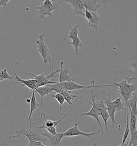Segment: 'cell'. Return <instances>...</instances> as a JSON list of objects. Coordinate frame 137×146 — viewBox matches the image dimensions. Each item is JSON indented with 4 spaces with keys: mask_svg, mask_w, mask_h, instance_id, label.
Returning a JSON list of instances; mask_svg holds the SVG:
<instances>
[{
    "mask_svg": "<svg viewBox=\"0 0 137 146\" xmlns=\"http://www.w3.org/2000/svg\"><path fill=\"white\" fill-rule=\"evenodd\" d=\"M134 94H136L137 95V90H136V92H135V93H134Z\"/></svg>",
    "mask_w": 137,
    "mask_h": 146,
    "instance_id": "obj_38",
    "label": "cell"
},
{
    "mask_svg": "<svg viewBox=\"0 0 137 146\" xmlns=\"http://www.w3.org/2000/svg\"><path fill=\"white\" fill-rule=\"evenodd\" d=\"M48 131V133L51 134H55L57 133L56 132V129L55 127H46L45 128Z\"/></svg>",
    "mask_w": 137,
    "mask_h": 146,
    "instance_id": "obj_33",
    "label": "cell"
},
{
    "mask_svg": "<svg viewBox=\"0 0 137 146\" xmlns=\"http://www.w3.org/2000/svg\"><path fill=\"white\" fill-rule=\"evenodd\" d=\"M109 94L108 95V97H104V95H103V98H104V104L106 105V108H107V111L109 116V118H110L111 121H112V125L111 127L112 128H114V126H115L118 129H119L120 132L121 129H120V126L118 125L117 124L115 118V113L116 112V108L114 105L113 104L112 102L111 101V91L110 90H109Z\"/></svg>",
    "mask_w": 137,
    "mask_h": 146,
    "instance_id": "obj_5",
    "label": "cell"
},
{
    "mask_svg": "<svg viewBox=\"0 0 137 146\" xmlns=\"http://www.w3.org/2000/svg\"><path fill=\"white\" fill-rule=\"evenodd\" d=\"M92 143L93 144V145H94V146H96V144L94 143V142H93L92 141Z\"/></svg>",
    "mask_w": 137,
    "mask_h": 146,
    "instance_id": "obj_36",
    "label": "cell"
},
{
    "mask_svg": "<svg viewBox=\"0 0 137 146\" xmlns=\"http://www.w3.org/2000/svg\"><path fill=\"white\" fill-rule=\"evenodd\" d=\"M125 129L124 131V133H123V140H122V144L125 145L126 140L128 137V134L130 132V125H129V121L128 117V107H125Z\"/></svg>",
    "mask_w": 137,
    "mask_h": 146,
    "instance_id": "obj_17",
    "label": "cell"
},
{
    "mask_svg": "<svg viewBox=\"0 0 137 146\" xmlns=\"http://www.w3.org/2000/svg\"><path fill=\"white\" fill-rule=\"evenodd\" d=\"M68 43L72 44L74 47L75 53L76 56H78L79 54V48H81L82 47V44L81 43V41L80 39L78 37L74 40H73L72 42H68Z\"/></svg>",
    "mask_w": 137,
    "mask_h": 146,
    "instance_id": "obj_24",
    "label": "cell"
},
{
    "mask_svg": "<svg viewBox=\"0 0 137 146\" xmlns=\"http://www.w3.org/2000/svg\"><path fill=\"white\" fill-rule=\"evenodd\" d=\"M16 135L10 136L9 137V139L16 138L21 135H23L27 137L29 141H34L40 142L43 144H46L48 141V139L46 137H43L40 134V133L36 129H25L24 127H22L19 129H18L15 131Z\"/></svg>",
    "mask_w": 137,
    "mask_h": 146,
    "instance_id": "obj_2",
    "label": "cell"
},
{
    "mask_svg": "<svg viewBox=\"0 0 137 146\" xmlns=\"http://www.w3.org/2000/svg\"></svg>",
    "mask_w": 137,
    "mask_h": 146,
    "instance_id": "obj_41",
    "label": "cell"
},
{
    "mask_svg": "<svg viewBox=\"0 0 137 146\" xmlns=\"http://www.w3.org/2000/svg\"><path fill=\"white\" fill-rule=\"evenodd\" d=\"M35 92H37L41 96V103H40V115H41V118H43V97L46 95L49 94L50 93H53V90H51V88L49 86H44L42 87H39L37 88L35 90Z\"/></svg>",
    "mask_w": 137,
    "mask_h": 146,
    "instance_id": "obj_12",
    "label": "cell"
},
{
    "mask_svg": "<svg viewBox=\"0 0 137 146\" xmlns=\"http://www.w3.org/2000/svg\"><path fill=\"white\" fill-rule=\"evenodd\" d=\"M44 144L43 143L38 141H29V143L27 146H44Z\"/></svg>",
    "mask_w": 137,
    "mask_h": 146,
    "instance_id": "obj_31",
    "label": "cell"
},
{
    "mask_svg": "<svg viewBox=\"0 0 137 146\" xmlns=\"http://www.w3.org/2000/svg\"><path fill=\"white\" fill-rule=\"evenodd\" d=\"M19 63H20V62H16L15 65H14V67H13L14 74L15 76V78H16V79L17 80V82H16V84H21V86H26L32 90H35L38 88V86H37V82L34 79L24 80V79H22L21 78H20L17 76L16 72V69L17 65Z\"/></svg>",
    "mask_w": 137,
    "mask_h": 146,
    "instance_id": "obj_8",
    "label": "cell"
},
{
    "mask_svg": "<svg viewBox=\"0 0 137 146\" xmlns=\"http://www.w3.org/2000/svg\"><path fill=\"white\" fill-rule=\"evenodd\" d=\"M64 60H61L60 62V72L59 74V82H72L74 81V79L68 75V70L67 68L63 69V66L64 64Z\"/></svg>",
    "mask_w": 137,
    "mask_h": 146,
    "instance_id": "obj_14",
    "label": "cell"
},
{
    "mask_svg": "<svg viewBox=\"0 0 137 146\" xmlns=\"http://www.w3.org/2000/svg\"><path fill=\"white\" fill-rule=\"evenodd\" d=\"M71 93H72V91L66 90L65 92H64L62 93V95L63 96L64 99H65V101H66L67 102L68 104L69 108L71 107V106L74 107V104L71 102L72 100H74L76 98H79L80 97V96H78L76 94H71Z\"/></svg>",
    "mask_w": 137,
    "mask_h": 146,
    "instance_id": "obj_21",
    "label": "cell"
},
{
    "mask_svg": "<svg viewBox=\"0 0 137 146\" xmlns=\"http://www.w3.org/2000/svg\"><path fill=\"white\" fill-rule=\"evenodd\" d=\"M35 93V90H32V95L31 98V102H30V114L28 117V120L29 121V126L30 129H31V117L32 115V113H33V112L38 110V108L40 106V104H39L37 101Z\"/></svg>",
    "mask_w": 137,
    "mask_h": 146,
    "instance_id": "obj_15",
    "label": "cell"
},
{
    "mask_svg": "<svg viewBox=\"0 0 137 146\" xmlns=\"http://www.w3.org/2000/svg\"><path fill=\"white\" fill-rule=\"evenodd\" d=\"M51 68H52V69H51L52 70H51V73H50L47 76H46V77L49 80H50V79H52L53 78L59 77V75H56L55 74L58 73V72H60V69H57L54 71V66H53V65H51Z\"/></svg>",
    "mask_w": 137,
    "mask_h": 146,
    "instance_id": "obj_30",
    "label": "cell"
},
{
    "mask_svg": "<svg viewBox=\"0 0 137 146\" xmlns=\"http://www.w3.org/2000/svg\"><path fill=\"white\" fill-rule=\"evenodd\" d=\"M132 70H130L128 76L125 79L120 82H114L112 84V87L118 88L122 98L125 101V105L126 106L129 99L131 98L133 93L137 90V85L136 84H129L128 80L130 77V74Z\"/></svg>",
    "mask_w": 137,
    "mask_h": 146,
    "instance_id": "obj_1",
    "label": "cell"
},
{
    "mask_svg": "<svg viewBox=\"0 0 137 146\" xmlns=\"http://www.w3.org/2000/svg\"><path fill=\"white\" fill-rule=\"evenodd\" d=\"M116 108V112H120L125 109V105L122 102V96L117 98L115 101H112Z\"/></svg>",
    "mask_w": 137,
    "mask_h": 146,
    "instance_id": "obj_23",
    "label": "cell"
},
{
    "mask_svg": "<svg viewBox=\"0 0 137 146\" xmlns=\"http://www.w3.org/2000/svg\"><path fill=\"white\" fill-rule=\"evenodd\" d=\"M92 13L93 17L88 21V25L90 27H92L94 29L98 30V25L101 21V18L98 16L97 13Z\"/></svg>",
    "mask_w": 137,
    "mask_h": 146,
    "instance_id": "obj_18",
    "label": "cell"
},
{
    "mask_svg": "<svg viewBox=\"0 0 137 146\" xmlns=\"http://www.w3.org/2000/svg\"><path fill=\"white\" fill-rule=\"evenodd\" d=\"M63 1L72 5L74 10V16L81 15L84 16V11L85 8L82 0H64Z\"/></svg>",
    "mask_w": 137,
    "mask_h": 146,
    "instance_id": "obj_9",
    "label": "cell"
},
{
    "mask_svg": "<svg viewBox=\"0 0 137 146\" xmlns=\"http://www.w3.org/2000/svg\"><path fill=\"white\" fill-rule=\"evenodd\" d=\"M45 34L39 35V39L37 40L36 42L38 44V51L43 57V63L46 64L48 63H50L51 61V56L49 48L44 41Z\"/></svg>",
    "mask_w": 137,
    "mask_h": 146,
    "instance_id": "obj_4",
    "label": "cell"
},
{
    "mask_svg": "<svg viewBox=\"0 0 137 146\" xmlns=\"http://www.w3.org/2000/svg\"><path fill=\"white\" fill-rule=\"evenodd\" d=\"M101 132V130L99 129L97 132L92 133H84L81 132L78 127V123H76L74 126L72 127L71 126L70 128L64 133H63L64 137H76V136H84L89 137L90 139H98V137H93L95 135L98 134Z\"/></svg>",
    "mask_w": 137,
    "mask_h": 146,
    "instance_id": "obj_6",
    "label": "cell"
},
{
    "mask_svg": "<svg viewBox=\"0 0 137 146\" xmlns=\"http://www.w3.org/2000/svg\"><path fill=\"white\" fill-rule=\"evenodd\" d=\"M92 82H93V85L91 86H82L80 85H78L74 82H60L62 86H63L65 90L68 91H72L74 90H80L81 89L84 88H100V87H106L111 86L112 85H109L107 83V85H95L94 80H92Z\"/></svg>",
    "mask_w": 137,
    "mask_h": 146,
    "instance_id": "obj_7",
    "label": "cell"
},
{
    "mask_svg": "<svg viewBox=\"0 0 137 146\" xmlns=\"http://www.w3.org/2000/svg\"><path fill=\"white\" fill-rule=\"evenodd\" d=\"M0 63H1V61H0Z\"/></svg>",
    "mask_w": 137,
    "mask_h": 146,
    "instance_id": "obj_39",
    "label": "cell"
},
{
    "mask_svg": "<svg viewBox=\"0 0 137 146\" xmlns=\"http://www.w3.org/2000/svg\"><path fill=\"white\" fill-rule=\"evenodd\" d=\"M100 116L102 117L104 123L105 129H106V130L107 131V134L109 135V131H108V126H107V122H108V120L109 118V115L107 112V110H105V111H103L100 112Z\"/></svg>",
    "mask_w": 137,
    "mask_h": 146,
    "instance_id": "obj_28",
    "label": "cell"
},
{
    "mask_svg": "<svg viewBox=\"0 0 137 146\" xmlns=\"http://www.w3.org/2000/svg\"><path fill=\"white\" fill-rule=\"evenodd\" d=\"M62 1L57 3H53L51 0H45L41 3L40 6L37 7L38 10L39 18L46 19V16H51V13L54 10H59L60 3Z\"/></svg>",
    "mask_w": 137,
    "mask_h": 146,
    "instance_id": "obj_3",
    "label": "cell"
},
{
    "mask_svg": "<svg viewBox=\"0 0 137 146\" xmlns=\"http://www.w3.org/2000/svg\"><path fill=\"white\" fill-rule=\"evenodd\" d=\"M109 146V145H108V146ZM124 146V145H123V144H122H122H121V145H120V146Z\"/></svg>",
    "mask_w": 137,
    "mask_h": 146,
    "instance_id": "obj_37",
    "label": "cell"
},
{
    "mask_svg": "<svg viewBox=\"0 0 137 146\" xmlns=\"http://www.w3.org/2000/svg\"><path fill=\"white\" fill-rule=\"evenodd\" d=\"M84 16L88 20V21L90 20L93 17V15H92V13L90 12L89 11H88L86 9H85V11H84Z\"/></svg>",
    "mask_w": 137,
    "mask_h": 146,
    "instance_id": "obj_32",
    "label": "cell"
},
{
    "mask_svg": "<svg viewBox=\"0 0 137 146\" xmlns=\"http://www.w3.org/2000/svg\"><path fill=\"white\" fill-rule=\"evenodd\" d=\"M43 115L44 117V118H45V121L44 122H42L41 121H39V123H41L43 125H42L41 126H40V127L36 126L35 127L36 129H45L46 127H56V126H59V124L67 116V114H65L64 116L62 118H61L60 120H58V121H53V120H48V119H47L46 117L45 116V114L43 112Z\"/></svg>",
    "mask_w": 137,
    "mask_h": 146,
    "instance_id": "obj_13",
    "label": "cell"
},
{
    "mask_svg": "<svg viewBox=\"0 0 137 146\" xmlns=\"http://www.w3.org/2000/svg\"><path fill=\"white\" fill-rule=\"evenodd\" d=\"M133 97L129 99L125 107H129L133 113L137 116V95L133 93Z\"/></svg>",
    "mask_w": 137,
    "mask_h": 146,
    "instance_id": "obj_19",
    "label": "cell"
},
{
    "mask_svg": "<svg viewBox=\"0 0 137 146\" xmlns=\"http://www.w3.org/2000/svg\"><path fill=\"white\" fill-rule=\"evenodd\" d=\"M28 74L31 75V76H32L34 77V79L36 80V82H37V86H38V88L39 86V85L43 81V80L45 79V78H46V76L45 75L44 73H41V74L40 75H36L34 73H29Z\"/></svg>",
    "mask_w": 137,
    "mask_h": 146,
    "instance_id": "obj_27",
    "label": "cell"
},
{
    "mask_svg": "<svg viewBox=\"0 0 137 146\" xmlns=\"http://www.w3.org/2000/svg\"><path fill=\"white\" fill-rule=\"evenodd\" d=\"M10 1L9 0H1L0 1V7L3 6L5 10H7V5Z\"/></svg>",
    "mask_w": 137,
    "mask_h": 146,
    "instance_id": "obj_34",
    "label": "cell"
},
{
    "mask_svg": "<svg viewBox=\"0 0 137 146\" xmlns=\"http://www.w3.org/2000/svg\"><path fill=\"white\" fill-rule=\"evenodd\" d=\"M6 79H8L10 81L12 79V77L9 74L7 69H2L0 71V82H2Z\"/></svg>",
    "mask_w": 137,
    "mask_h": 146,
    "instance_id": "obj_29",
    "label": "cell"
},
{
    "mask_svg": "<svg viewBox=\"0 0 137 146\" xmlns=\"http://www.w3.org/2000/svg\"><path fill=\"white\" fill-rule=\"evenodd\" d=\"M79 26H80V24H76L73 26L70 25V33L68 35V38L63 39V40H65L67 39H70L73 40L78 38V35H79L78 27Z\"/></svg>",
    "mask_w": 137,
    "mask_h": 146,
    "instance_id": "obj_22",
    "label": "cell"
},
{
    "mask_svg": "<svg viewBox=\"0 0 137 146\" xmlns=\"http://www.w3.org/2000/svg\"><path fill=\"white\" fill-rule=\"evenodd\" d=\"M26 102H27V103H30L31 102V99H29V98H27V99H26Z\"/></svg>",
    "mask_w": 137,
    "mask_h": 146,
    "instance_id": "obj_35",
    "label": "cell"
},
{
    "mask_svg": "<svg viewBox=\"0 0 137 146\" xmlns=\"http://www.w3.org/2000/svg\"><path fill=\"white\" fill-rule=\"evenodd\" d=\"M128 109L130 113V131L131 134L137 131V116L133 113L131 109L128 107Z\"/></svg>",
    "mask_w": 137,
    "mask_h": 146,
    "instance_id": "obj_20",
    "label": "cell"
},
{
    "mask_svg": "<svg viewBox=\"0 0 137 146\" xmlns=\"http://www.w3.org/2000/svg\"><path fill=\"white\" fill-rule=\"evenodd\" d=\"M48 86H49L51 88L53 91H55L57 93H60L62 94L64 92H65L66 90L64 88V87L62 86V85L60 83L57 82L56 84H51V85H48Z\"/></svg>",
    "mask_w": 137,
    "mask_h": 146,
    "instance_id": "obj_25",
    "label": "cell"
},
{
    "mask_svg": "<svg viewBox=\"0 0 137 146\" xmlns=\"http://www.w3.org/2000/svg\"><path fill=\"white\" fill-rule=\"evenodd\" d=\"M91 105L92 106V107L91 109L89 111L80 114V116H88L93 117L94 119L96 120L97 122L98 123V125H99V126L100 127L101 132H102V134H104V131H103L102 125H101V121H100V120L99 119V116H100V112L98 110V109L95 107V106H94L93 104H91Z\"/></svg>",
    "mask_w": 137,
    "mask_h": 146,
    "instance_id": "obj_11",
    "label": "cell"
},
{
    "mask_svg": "<svg viewBox=\"0 0 137 146\" xmlns=\"http://www.w3.org/2000/svg\"><path fill=\"white\" fill-rule=\"evenodd\" d=\"M41 135L48 138L49 140V146H57L61 143L62 138L64 137L63 133H56L51 134L47 132L40 133Z\"/></svg>",
    "mask_w": 137,
    "mask_h": 146,
    "instance_id": "obj_10",
    "label": "cell"
},
{
    "mask_svg": "<svg viewBox=\"0 0 137 146\" xmlns=\"http://www.w3.org/2000/svg\"></svg>",
    "mask_w": 137,
    "mask_h": 146,
    "instance_id": "obj_42",
    "label": "cell"
},
{
    "mask_svg": "<svg viewBox=\"0 0 137 146\" xmlns=\"http://www.w3.org/2000/svg\"><path fill=\"white\" fill-rule=\"evenodd\" d=\"M52 97L54 98L57 100V101L60 104V115H61V108H62V106L64 104V102H65V99H64L63 96L62 95V94L57 93L56 94L52 95Z\"/></svg>",
    "mask_w": 137,
    "mask_h": 146,
    "instance_id": "obj_26",
    "label": "cell"
},
{
    "mask_svg": "<svg viewBox=\"0 0 137 146\" xmlns=\"http://www.w3.org/2000/svg\"><path fill=\"white\" fill-rule=\"evenodd\" d=\"M85 8L92 13H97L100 5L96 0H84L82 1Z\"/></svg>",
    "mask_w": 137,
    "mask_h": 146,
    "instance_id": "obj_16",
    "label": "cell"
},
{
    "mask_svg": "<svg viewBox=\"0 0 137 146\" xmlns=\"http://www.w3.org/2000/svg\"></svg>",
    "mask_w": 137,
    "mask_h": 146,
    "instance_id": "obj_40",
    "label": "cell"
}]
</instances>
